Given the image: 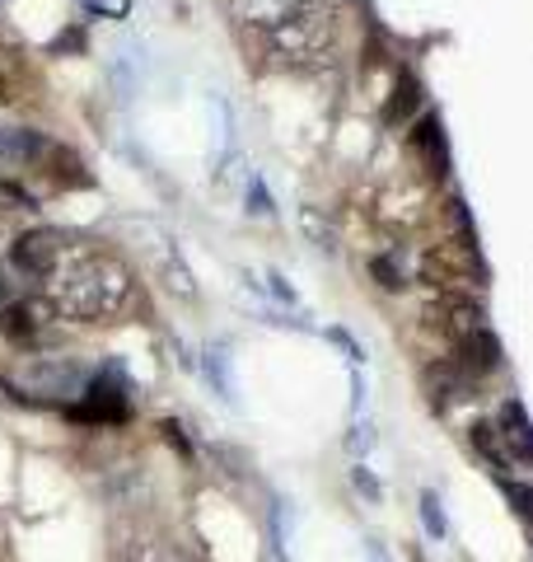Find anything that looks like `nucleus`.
Segmentation results:
<instances>
[{
  "instance_id": "obj_1",
  "label": "nucleus",
  "mask_w": 533,
  "mask_h": 562,
  "mask_svg": "<svg viewBox=\"0 0 533 562\" xmlns=\"http://www.w3.org/2000/svg\"><path fill=\"white\" fill-rule=\"evenodd\" d=\"M47 305L66 324H117L136 310V277L113 254H80L52 272Z\"/></svg>"
},
{
  "instance_id": "obj_2",
  "label": "nucleus",
  "mask_w": 533,
  "mask_h": 562,
  "mask_svg": "<svg viewBox=\"0 0 533 562\" xmlns=\"http://www.w3.org/2000/svg\"><path fill=\"white\" fill-rule=\"evenodd\" d=\"M337 52V14L324 5H299L291 20L266 29V57L291 70H314Z\"/></svg>"
},
{
  "instance_id": "obj_3",
  "label": "nucleus",
  "mask_w": 533,
  "mask_h": 562,
  "mask_svg": "<svg viewBox=\"0 0 533 562\" xmlns=\"http://www.w3.org/2000/svg\"><path fill=\"white\" fill-rule=\"evenodd\" d=\"M84 403L70 408L76 422H99V427H122L132 417V375L122 366H103L99 375H89L84 384Z\"/></svg>"
},
{
  "instance_id": "obj_4",
  "label": "nucleus",
  "mask_w": 533,
  "mask_h": 562,
  "mask_svg": "<svg viewBox=\"0 0 533 562\" xmlns=\"http://www.w3.org/2000/svg\"><path fill=\"white\" fill-rule=\"evenodd\" d=\"M426 324H431L440 338L464 342L487 328V310L477 305V295H435V301L426 305Z\"/></svg>"
},
{
  "instance_id": "obj_5",
  "label": "nucleus",
  "mask_w": 533,
  "mask_h": 562,
  "mask_svg": "<svg viewBox=\"0 0 533 562\" xmlns=\"http://www.w3.org/2000/svg\"><path fill=\"white\" fill-rule=\"evenodd\" d=\"M407 150H412L417 169L426 173L431 183L450 179V146H444V122L435 113H426L412 132H407Z\"/></svg>"
},
{
  "instance_id": "obj_6",
  "label": "nucleus",
  "mask_w": 533,
  "mask_h": 562,
  "mask_svg": "<svg viewBox=\"0 0 533 562\" xmlns=\"http://www.w3.org/2000/svg\"><path fill=\"white\" fill-rule=\"evenodd\" d=\"M61 249H66L61 235L47 225V231H29V235L14 239V249H10V258H5V262H10V268H20L29 281H43L47 272H57Z\"/></svg>"
},
{
  "instance_id": "obj_7",
  "label": "nucleus",
  "mask_w": 533,
  "mask_h": 562,
  "mask_svg": "<svg viewBox=\"0 0 533 562\" xmlns=\"http://www.w3.org/2000/svg\"><path fill=\"white\" fill-rule=\"evenodd\" d=\"M496 441H501V454L506 464L514 469H533V422L524 413V403H501V413H496Z\"/></svg>"
},
{
  "instance_id": "obj_8",
  "label": "nucleus",
  "mask_w": 533,
  "mask_h": 562,
  "mask_svg": "<svg viewBox=\"0 0 533 562\" xmlns=\"http://www.w3.org/2000/svg\"><path fill=\"white\" fill-rule=\"evenodd\" d=\"M52 314H57V310H52L47 301H33V295H24V301L0 305V333H5L14 347H38L47 324H52Z\"/></svg>"
},
{
  "instance_id": "obj_9",
  "label": "nucleus",
  "mask_w": 533,
  "mask_h": 562,
  "mask_svg": "<svg viewBox=\"0 0 533 562\" xmlns=\"http://www.w3.org/2000/svg\"><path fill=\"white\" fill-rule=\"evenodd\" d=\"M113 562H197V558H188L169 535H159V530H127L113 543Z\"/></svg>"
},
{
  "instance_id": "obj_10",
  "label": "nucleus",
  "mask_w": 533,
  "mask_h": 562,
  "mask_svg": "<svg viewBox=\"0 0 533 562\" xmlns=\"http://www.w3.org/2000/svg\"><path fill=\"white\" fill-rule=\"evenodd\" d=\"M454 366H458V371H464L468 380L483 384L487 375H496V371L506 366V351H501V342H496V333L483 328V333H473V338L454 342Z\"/></svg>"
},
{
  "instance_id": "obj_11",
  "label": "nucleus",
  "mask_w": 533,
  "mask_h": 562,
  "mask_svg": "<svg viewBox=\"0 0 533 562\" xmlns=\"http://www.w3.org/2000/svg\"><path fill=\"white\" fill-rule=\"evenodd\" d=\"M29 380H33V390H38V394H52V403H61L70 394H84V384H89V375L80 371V366L76 361H61V357L38 361L29 371Z\"/></svg>"
},
{
  "instance_id": "obj_12",
  "label": "nucleus",
  "mask_w": 533,
  "mask_h": 562,
  "mask_svg": "<svg viewBox=\"0 0 533 562\" xmlns=\"http://www.w3.org/2000/svg\"><path fill=\"white\" fill-rule=\"evenodd\" d=\"M225 5V14L235 24H243V29H276L281 20H291V14L305 5V0H220Z\"/></svg>"
},
{
  "instance_id": "obj_13",
  "label": "nucleus",
  "mask_w": 533,
  "mask_h": 562,
  "mask_svg": "<svg viewBox=\"0 0 533 562\" xmlns=\"http://www.w3.org/2000/svg\"><path fill=\"white\" fill-rule=\"evenodd\" d=\"M43 173L57 188H84L89 183V173H84V165L76 160V150H66V146H57V140H52V150H47V160L38 165Z\"/></svg>"
},
{
  "instance_id": "obj_14",
  "label": "nucleus",
  "mask_w": 533,
  "mask_h": 562,
  "mask_svg": "<svg viewBox=\"0 0 533 562\" xmlns=\"http://www.w3.org/2000/svg\"><path fill=\"white\" fill-rule=\"evenodd\" d=\"M165 277H169V291L173 295H183V301H192L197 295V286H192V272L183 268V258H178V249L165 239Z\"/></svg>"
},
{
  "instance_id": "obj_15",
  "label": "nucleus",
  "mask_w": 533,
  "mask_h": 562,
  "mask_svg": "<svg viewBox=\"0 0 533 562\" xmlns=\"http://www.w3.org/2000/svg\"><path fill=\"white\" fill-rule=\"evenodd\" d=\"M501 492H506V502H510V512L520 516L529 530H533V483H520V479H501Z\"/></svg>"
},
{
  "instance_id": "obj_16",
  "label": "nucleus",
  "mask_w": 533,
  "mask_h": 562,
  "mask_svg": "<svg viewBox=\"0 0 533 562\" xmlns=\"http://www.w3.org/2000/svg\"><path fill=\"white\" fill-rule=\"evenodd\" d=\"M417 109V80L412 76H398V85H394V99H388V122H398V117H407Z\"/></svg>"
},
{
  "instance_id": "obj_17",
  "label": "nucleus",
  "mask_w": 533,
  "mask_h": 562,
  "mask_svg": "<svg viewBox=\"0 0 533 562\" xmlns=\"http://www.w3.org/2000/svg\"><path fill=\"white\" fill-rule=\"evenodd\" d=\"M370 272H375V281H379L384 291H402V286H407L402 262H398V258H388V254H379L375 262H370Z\"/></svg>"
},
{
  "instance_id": "obj_18",
  "label": "nucleus",
  "mask_w": 533,
  "mask_h": 562,
  "mask_svg": "<svg viewBox=\"0 0 533 562\" xmlns=\"http://www.w3.org/2000/svg\"><path fill=\"white\" fill-rule=\"evenodd\" d=\"M47 52H52V57H61V52H76V57H80V52H89L84 29H80V24H76V29H66L61 38H52V43H47Z\"/></svg>"
},
{
  "instance_id": "obj_19",
  "label": "nucleus",
  "mask_w": 533,
  "mask_h": 562,
  "mask_svg": "<svg viewBox=\"0 0 533 562\" xmlns=\"http://www.w3.org/2000/svg\"><path fill=\"white\" fill-rule=\"evenodd\" d=\"M421 520H426V530H431L435 539H444V512H440L435 492H421Z\"/></svg>"
},
{
  "instance_id": "obj_20",
  "label": "nucleus",
  "mask_w": 533,
  "mask_h": 562,
  "mask_svg": "<svg viewBox=\"0 0 533 562\" xmlns=\"http://www.w3.org/2000/svg\"><path fill=\"white\" fill-rule=\"evenodd\" d=\"M14 99V57L5 47H0V103Z\"/></svg>"
},
{
  "instance_id": "obj_21",
  "label": "nucleus",
  "mask_w": 533,
  "mask_h": 562,
  "mask_svg": "<svg viewBox=\"0 0 533 562\" xmlns=\"http://www.w3.org/2000/svg\"><path fill=\"white\" fill-rule=\"evenodd\" d=\"M94 10H103V14H127V5L132 0H89Z\"/></svg>"
},
{
  "instance_id": "obj_22",
  "label": "nucleus",
  "mask_w": 533,
  "mask_h": 562,
  "mask_svg": "<svg viewBox=\"0 0 533 562\" xmlns=\"http://www.w3.org/2000/svg\"><path fill=\"white\" fill-rule=\"evenodd\" d=\"M355 487H361V492H370V497H375V502H379V483H375V479H370V473H365V469H355Z\"/></svg>"
}]
</instances>
